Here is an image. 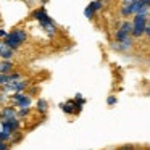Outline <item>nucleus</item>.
Segmentation results:
<instances>
[{
  "label": "nucleus",
  "instance_id": "nucleus-1",
  "mask_svg": "<svg viewBox=\"0 0 150 150\" xmlns=\"http://www.w3.org/2000/svg\"><path fill=\"white\" fill-rule=\"evenodd\" d=\"M147 20L149 18L136 15L132 18V37H142L145 34V26H147Z\"/></svg>",
  "mask_w": 150,
  "mask_h": 150
},
{
  "label": "nucleus",
  "instance_id": "nucleus-2",
  "mask_svg": "<svg viewBox=\"0 0 150 150\" xmlns=\"http://www.w3.org/2000/svg\"><path fill=\"white\" fill-rule=\"evenodd\" d=\"M132 36V23L131 21H123L121 26L118 28V31L115 33V39L116 42H123V40L129 39Z\"/></svg>",
  "mask_w": 150,
  "mask_h": 150
},
{
  "label": "nucleus",
  "instance_id": "nucleus-3",
  "mask_svg": "<svg viewBox=\"0 0 150 150\" xmlns=\"http://www.w3.org/2000/svg\"><path fill=\"white\" fill-rule=\"evenodd\" d=\"M26 87V82L24 81H13V82H8L7 86H4V89H5V92H20V91H23V89Z\"/></svg>",
  "mask_w": 150,
  "mask_h": 150
},
{
  "label": "nucleus",
  "instance_id": "nucleus-4",
  "mask_svg": "<svg viewBox=\"0 0 150 150\" xmlns=\"http://www.w3.org/2000/svg\"><path fill=\"white\" fill-rule=\"evenodd\" d=\"M0 57L4 60H11V57H13V49H10V47L5 42H2V40H0Z\"/></svg>",
  "mask_w": 150,
  "mask_h": 150
},
{
  "label": "nucleus",
  "instance_id": "nucleus-5",
  "mask_svg": "<svg viewBox=\"0 0 150 150\" xmlns=\"http://www.w3.org/2000/svg\"><path fill=\"white\" fill-rule=\"evenodd\" d=\"M33 18H34V20H37L40 24L45 23V21H49V20H52V18H49V15L45 13V10H44V8H40V10H36V11H34V13H33Z\"/></svg>",
  "mask_w": 150,
  "mask_h": 150
},
{
  "label": "nucleus",
  "instance_id": "nucleus-6",
  "mask_svg": "<svg viewBox=\"0 0 150 150\" xmlns=\"http://www.w3.org/2000/svg\"><path fill=\"white\" fill-rule=\"evenodd\" d=\"M11 71H13V63L10 60L0 62V74H11Z\"/></svg>",
  "mask_w": 150,
  "mask_h": 150
},
{
  "label": "nucleus",
  "instance_id": "nucleus-7",
  "mask_svg": "<svg viewBox=\"0 0 150 150\" xmlns=\"http://www.w3.org/2000/svg\"><path fill=\"white\" fill-rule=\"evenodd\" d=\"M4 42L7 44V45L10 47V49H13V50H15V49H18V47L21 45V42H20V40H18L16 37H15L13 34H11V33L8 34L7 37H5V40H4Z\"/></svg>",
  "mask_w": 150,
  "mask_h": 150
},
{
  "label": "nucleus",
  "instance_id": "nucleus-8",
  "mask_svg": "<svg viewBox=\"0 0 150 150\" xmlns=\"http://www.w3.org/2000/svg\"><path fill=\"white\" fill-rule=\"evenodd\" d=\"M113 47H115L116 50H121V52H124V50H129L131 47H132V37L123 40V42H115Z\"/></svg>",
  "mask_w": 150,
  "mask_h": 150
},
{
  "label": "nucleus",
  "instance_id": "nucleus-9",
  "mask_svg": "<svg viewBox=\"0 0 150 150\" xmlns=\"http://www.w3.org/2000/svg\"><path fill=\"white\" fill-rule=\"evenodd\" d=\"M0 116L4 118V120H15V116H16V111H15L11 107H7V108H4V110H2Z\"/></svg>",
  "mask_w": 150,
  "mask_h": 150
},
{
  "label": "nucleus",
  "instance_id": "nucleus-10",
  "mask_svg": "<svg viewBox=\"0 0 150 150\" xmlns=\"http://www.w3.org/2000/svg\"><path fill=\"white\" fill-rule=\"evenodd\" d=\"M11 34H13V36L16 37V39L20 40L21 44H23L24 40L28 39V34H26V31H24V29H15V31H13V33H11Z\"/></svg>",
  "mask_w": 150,
  "mask_h": 150
},
{
  "label": "nucleus",
  "instance_id": "nucleus-11",
  "mask_svg": "<svg viewBox=\"0 0 150 150\" xmlns=\"http://www.w3.org/2000/svg\"><path fill=\"white\" fill-rule=\"evenodd\" d=\"M29 105H31V97H29V95H26L23 100L18 102V107H20V108H29Z\"/></svg>",
  "mask_w": 150,
  "mask_h": 150
},
{
  "label": "nucleus",
  "instance_id": "nucleus-12",
  "mask_svg": "<svg viewBox=\"0 0 150 150\" xmlns=\"http://www.w3.org/2000/svg\"><path fill=\"white\" fill-rule=\"evenodd\" d=\"M137 15L149 18V15H150V7H149V5H142V7H140V10L137 11Z\"/></svg>",
  "mask_w": 150,
  "mask_h": 150
},
{
  "label": "nucleus",
  "instance_id": "nucleus-13",
  "mask_svg": "<svg viewBox=\"0 0 150 150\" xmlns=\"http://www.w3.org/2000/svg\"><path fill=\"white\" fill-rule=\"evenodd\" d=\"M89 5L92 7V10H94V11H97V10H100V8L103 7V2H102V0H95V2H91Z\"/></svg>",
  "mask_w": 150,
  "mask_h": 150
},
{
  "label": "nucleus",
  "instance_id": "nucleus-14",
  "mask_svg": "<svg viewBox=\"0 0 150 150\" xmlns=\"http://www.w3.org/2000/svg\"><path fill=\"white\" fill-rule=\"evenodd\" d=\"M37 108H39L40 113H45V110H47V102L44 100V98H40V100L37 102Z\"/></svg>",
  "mask_w": 150,
  "mask_h": 150
},
{
  "label": "nucleus",
  "instance_id": "nucleus-15",
  "mask_svg": "<svg viewBox=\"0 0 150 150\" xmlns=\"http://www.w3.org/2000/svg\"><path fill=\"white\" fill-rule=\"evenodd\" d=\"M8 82H11L10 74H0V86H7Z\"/></svg>",
  "mask_w": 150,
  "mask_h": 150
},
{
  "label": "nucleus",
  "instance_id": "nucleus-16",
  "mask_svg": "<svg viewBox=\"0 0 150 150\" xmlns=\"http://www.w3.org/2000/svg\"><path fill=\"white\" fill-rule=\"evenodd\" d=\"M94 13H95V11L92 10V7H91V5H87V7H86V10H84L86 18H89V20H91V18H94Z\"/></svg>",
  "mask_w": 150,
  "mask_h": 150
},
{
  "label": "nucleus",
  "instance_id": "nucleus-17",
  "mask_svg": "<svg viewBox=\"0 0 150 150\" xmlns=\"http://www.w3.org/2000/svg\"><path fill=\"white\" fill-rule=\"evenodd\" d=\"M24 97H26V95H24V94H21V92H18V94H15V95H13V100H15V102H16V103H18V102H20V100H23Z\"/></svg>",
  "mask_w": 150,
  "mask_h": 150
},
{
  "label": "nucleus",
  "instance_id": "nucleus-18",
  "mask_svg": "<svg viewBox=\"0 0 150 150\" xmlns=\"http://www.w3.org/2000/svg\"><path fill=\"white\" fill-rule=\"evenodd\" d=\"M136 2H139V0H121V7H126V5H132V4H136Z\"/></svg>",
  "mask_w": 150,
  "mask_h": 150
},
{
  "label": "nucleus",
  "instance_id": "nucleus-19",
  "mask_svg": "<svg viewBox=\"0 0 150 150\" xmlns=\"http://www.w3.org/2000/svg\"><path fill=\"white\" fill-rule=\"evenodd\" d=\"M0 150H10V147H8V144H7V142L0 140Z\"/></svg>",
  "mask_w": 150,
  "mask_h": 150
},
{
  "label": "nucleus",
  "instance_id": "nucleus-20",
  "mask_svg": "<svg viewBox=\"0 0 150 150\" xmlns=\"http://www.w3.org/2000/svg\"><path fill=\"white\" fill-rule=\"evenodd\" d=\"M145 36L150 37V18L147 20V26H145Z\"/></svg>",
  "mask_w": 150,
  "mask_h": 150
},
{
  "label": "nucleus",
  "instance_id": "nucleus-21",
  "mask_svg": "<svg viewBox=\"0 0 150 150\" xmlns=\"http://www.w3.org/2000/svg\"><path fill=\"white\" fill-rule=\"evenodd\" d=\"M107 103H108V105H115V103H116V98H115V97H108Z\"/></svg>",
  "mask_w": 150,
  "mask_h": 150
},
{
  "label": "nucleus",
  "instance_id": "nucleus-22",
  "mask_svg": "<svg viewBox=\"0 0 150 150\" xmlns=\"http://www.w3.org/2000/svg\"><path fill=\"white\" fill-rule=\"evenodd\" d=\"M120 150H134V145H123Z\"/></svg>",
  "mask_w": 150,
  "mask_h": 150
},
{
  "label": "nucleus",
  "instance_id": "nucleus-23",
  "mask_svg": "<svg viewBox=\"0 0 150 150\" xmlns=\"http://www.w3.org/2000/svg\"><path fill=\"white\" fill-rule=\"evenodd\" d=\"M8 34H10V33H7L5 29H0V37H7Z\"/></svg>",
  "mask_w": 150,
  "mask_h": 150
},
{
  "label": "nucleus",
  "instance_id": "nucleus-24",
  "mask_svg": "<svg viewBox=\"0 0 150 150\" xmlns=\"http://www.w3.org/2000/svg\"><path fill=\"white\" fill-rule=\"evenodd\" d=\"M142 2H144L145 5H149V7H150V0H142Z\"/></svg>",
  "mask_w": 150,
  "mask_h": 150
}]
</instances>
